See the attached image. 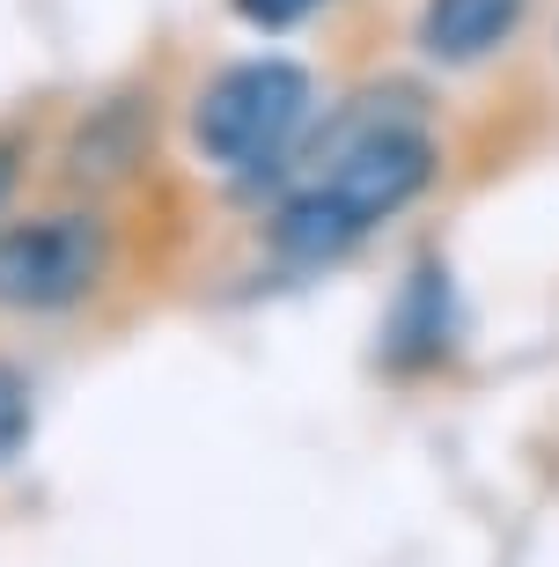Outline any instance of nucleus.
I'll return each mask as SVG.
<instances>
[{"label":"nucleus","instance_id":"2","mask_svg":"<svg viewBox=\"0 0 559 567\" xmlns=\"http://www.w3.org/2000/svg\"><path fill=\"white\" fill-rule=\"evenodd\" d=\"M310 126V66L294 60H236L191 104V147L228 177H272Z\"/></svg>","mask_w":559,"mask_h":567},{"label":"nucleus","instance_id":"1","mask_svg":"<svg viewBox=\"0 0 559 567\" xmlns=\"http://www.w3.org/2000/svg\"><path fill=\"white\" fill-rule=\"evenodd\" d=\"M427 185H435V141L413 118H369L317 163V185L288 192V207L272 214V251L294 266H324L353 236L405 214Z\"/></svg>","mask_w":559,"mask_h":567},{"label":"nucleus","instance_id":"5","mask_svg":"<svg viewBox=\"0 0 559 567\" xmlns=\"http://www.w3.org/2000/svg\"><path fill=\"white\" fill-rule=\"evenodd\" d=\"M449 332H456L449 274H442V266H420V274L405 280V295H397V310H391V339H383V354L405 361V369H420V361H435L442 347H449Z\"/></svg>","mask_w":559,"mask_h":567},{"label":"nucleus","instance_id":"8","mask_svg":"<svg viewBox=\"0 0 559 567\" xmlns=\"http://www.w3.org/2000/svg\"><path fill=\"white\" fill-rule=\"evenodd\" d=\"M15 192V147H0V199Z\"/></svg>","mask_w":559,"mask_h":567},{"label":"nucleus","instance_id":"4","mask_svg":"<svg viewBox=\"0 0 559 567\" xmlns=\"http://www.w3.org/2000/svg\"><path fill=\"white\" fill-rule=\"evenodd\" d=\"M530 0H427L420 8V52L442 66H472L516 38Z\"/></svg>","mask_w":559,"mask_h":567},{"label":"nucleus","instance_id":"3","mask_svg":"<svg viewBox=\"0 0 559 567\" xmlns=\"http://www.w3.org/2000/svg\"><path fill=\"white\" fill-rule=\"evenodd\" d=\"M111 258V236L96 214L66 207L0 229V302L8 310H74Z\"/></svg>","mask_w":559,"mask_h":567},{"label":"nucleus","instance_id":"6","mask_svg":"<svg viewBox=\"0 0 559 567\" xmlns=\"http://www.w3.org/2000/svg\"><path fill=\"white\" fill-rule=\"evenodd\" d=\"M30 442V391H22L15 369H0V464Z\"/></svg>","mask_w":559,"mask_h":567},{"label":"nucleus","instance_id":"7","mask_svg":"<svg viewBox=\"0 0 559 567\" xmlns=\"http://www.w3.org/2000/svg\"><path fill=\"white\" fill-rule=\"evenodd\" d=\"M317 8H332V0H236V16L250 30H302Z\"/></svg>","mask_w":559,"mask_h":567}]
</instances>
